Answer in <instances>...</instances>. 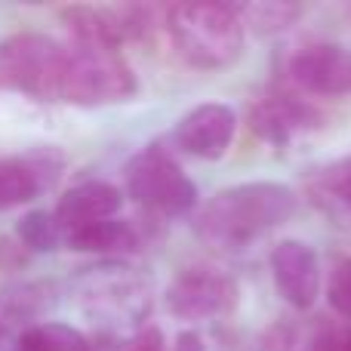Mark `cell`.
<instances>
[{"mask_svg": "<svg viewBox=\"0 0 351 351\" xmlns=\"http://www.w3.org/2000/svg\"><path fill=\"white\" fill-rule=\"evenodd\" d=\"M167 311L179 321H216L228 317L241 302V287L219 268H182L164 293Z\"/></svg>", "mask_w": 351, "mask_h": 351, "instance_id": "8992f818", "label": "cell"}, {"mask_svg": "<svg viewBox=\"0 0 351 351\" xmlns=\"http://www.w3.org/2000/svg\"><path fill=\"white\" fill-rule=\"evenodd\" d=\"M127 191L136 204L158 216H185L197 204V185L160 145L142 148L127 164Z\"/></svg>", "mask_w": 351, "mask_h": 351, "instance_id": "5b68a950", "label": "cell"}, {"mask_svg": "<svg viewBox=\"0 0 351 351\" xmlns=\"http://www.w3.org/2000/svg\"><path fill=\"white\" fill-rule=\"evenodd\" d=\"M327 302L342 321L351 324V256L339 259L330 268V280H327Z\"/></svg>", "mask_w": 351, "mask_h": 351, "instance_id": "ffe728a7", "label": "cell"}, {"mask_svg": "<svg viewBox=\"0 0 351 351\" xmlns=\"http://www.w3.org/2000/svg\"><path fill=\"white\" fill-rule=\"evenodd\" d=\"M62 25L71 34V47L84 49H121L123 34L111 6H65Z\"/></svg>", "mask_w": 351, "mask_h": 351, "instance_id": "7c38bea8", "label": "cell"}, {"mask_svg": "<svg viewBox=\"0 0 351 351\" xmlns=\"http://www.w3.org/2000/svg\"><path fill=\"white\" fill-rule=\"evenodd\" d=\"M311 346V321L280 317L271 327L262 330L259 351H308Z\"/></svg>", "mask_w": 351, "mask_h": 351, "instance_id": "ac0fdd59", "label": "cell"}, {"mask_svg": "<svg viewBox=\"0 0 351 351\" xmlns=\"http://www.w3.org/2000/svg\"><path fill=\"white\" fill-rule=\"evenodd\" d=\"M287 77L308 96H351V49L342 43H305L287 59Z\"/></svg>", "mask_w": 351, "mask_h": 351, "instance_id": "52a82bcc", "label": "cell"}, {"mask_svg": "<svg viewBox=\"0 0 351 351\" xmlns=\"http://www.w3.org/2000/svg\"><path fill=\"white\" fill-rule=\"evenodd\" d=\"M10 351H93L86 336L68 324H34L16 336Z\"/></svg>", "mask_w": 351, "mask_h": 351, "instance_id": "9a60e30c", "label": "cell"}, {"mask_svg": "<svg viewBox=\"0 0 351 351\" xmlns=\"http://www.w3.org/2000/svg\"><path fill=\"white\" fill-rule=\"evenodd\" d=\"M121 351H167V342L158 327H142Z\"/></svg>", "mask_w": 351, "mask_h": 351, "instance_id": "44dd1931", "label": "cell"}, {"mask_svg": "<svg viewBox=\"0 0 351 351\" xmlns=\"http://www.w3.org/2000/svg\"><path fill=\"white\" fill-rule=\"evenodd\" d=\"M47 188L40 173L34 170L28 158H0V210H12Z\"/></svg>", "mask_w": 351, "mask_h": 351, "instance_id": "5bb4252c", "label": "cell"}, {"mask_svg": "<svg viewBox=\"0 0 351 351\" xmlns=\"http://www.w3.org/2000/svg\"><path fill=\"white\" fill-rule=\"evenodd\" d=\"M296 191L280 182H243L213 194L194 219L200 241L222 250H243L280 228L296 213Z\"/></svg>", "mask_w": 351, "mask_h": 351, "instance_id": "6da1fadb", "label": "cell"}, {"mask_svg": "<svg viewBox=\"0 0 351 351\" xmlns=\"http://www.w3.org/2000/svg\"><path fill=\"white\" fill-rule=\"evenodd\" d=\"M234 10L241 16L243 28L256 31L262 37L280 34L302 16V3H293V0H256V3H243L234 6Z\"/></svg>", "mask_w": 351, "mask_h": 351, "instance_id": "2e32d148", "label": "cell"}, {"mask_svg": "<svg viewBox=\"0 0 351 351\" xmlns=\"http://www.w3.org/2000/svg\"><path fill=\"white\" fill-rule=\"evenodd\" d=\"M167 31L176 53L200 71L225 68L241 56L243 28L241 16L222 0H188L167 10Z\"/></svg>", "mask_w": 351, "mask_h": 351, "instance_id": "7a4b0ae2", "label": "cell"}, {"mask_svg": "<svg viewBox=\"0 0 351 351\" xmlns=\"http://www.w3.org/2000/svg\"><path fill=\"white\" fill-rule=\"evenodd\" d=\"M250 130L268 145H290L293 136L317 127L321 114L293 93H268L247 108Z\"/></svg>", "mask_w": 351, "mask_h": 351, "instance_id": "30bf717a", "label": "cell"}, {"mask_svg": "<svg viewBox=\"0 0 351 351\" xmlns=\"http://www.w3.org/2000/svg\"><path fill=\"white\" fill-rule=\"evenodd\" d=\"M173 351H206V339L197 333V330H185V333L176 336Z\"/></svg>", "mask_w": 351, "mask_h": 351, "instance_id": "7402d4cb", "label": "cell"}, {"mask_svg": "<svg viewBox=\"0 0 351 351\" xmlns=\"http://www.w3.org/2000/svg\"><path fill=\"white\" fill-rule=\"evenodd\" d=\"M268 268H271L274 290L280 293L290 308L308 311L315 305L317 293H321V262L311 243L287 237V241L274 243L271 256H268Z\"/></svg>", "mask_w": 351, "mask_h": 351, "instance_id": "ba28073f", "label": "cell"}, {"mask_svg": "<svg viewBox=\"0 0 351 351\" xmlns=\"http://www.w3.org/2000/svg\"><path fill=\"white\" fill-rule=\"evenodd\" d=\"M68 68V47L37 31L0 40V86L40 102H59Z\"/></svg>", "mask_w": 351, "mask_h": 351, "instance_id": "3957f363", "label": "cell"}, {"mask_svg": "<svg viewBox=\"0 0 351 351\" xmlns=\"http://www.w3.org/2000/svg\"><path fill=\"white\" fill-rule=\"evenodd\" d=\"M62 243H68L77 253H99V256H121L133 253L139 247V234L130 222L123 219H102V222L74 228L62 237Z\"/></svg>", "mask_w": 351, "mask_h": 351, "instance_id": "4fadbf2b", "label": "cell"}, {"mask_svg": "<svg viewBox=\"0 0 351 351\" xmlns=\"http://www.w3.org/2000/svg\"><path fill=\"white\" fill-rule=\"evenodd\" d=\"M311 194H315V200H321V204H333V206L351 210V158L327 167L324 173H317L315 182H311Z\"/></svg>", "mask_w": 351, "mask_h": 351, "instance_id": "d6986e66", "label": "cell"}, {"mask_svg": "<svg viewBox=\"0 0 351 351\" xmlns=\"http://www.w3.org/2000/svg\"><path fill=\"white\" fill-rule=\"evenodd\" d=\"M16 234L31 253H53L62 243V228L56 222L53 213L47 210H31L22 216V222L16 225Z\"/></svg>", "mask_w": 351, "mask_h": 351, "instance_id": "e0dca14e", "label": "cell"}, {"mask_svg": "<svg viewBox=\"0 0 351 351\" xmlns=\"http://www.w3.org/2000/svg\"><path fill=\"white\" fill-rule=\"evenodd\" d=\"M139 80L117 49L68 47V68L59 102L96 108V105L127 102L136 96Z\"/></svg>", "mask_w": 351, "mask_h": 351, "instance_id": "277c9868", "label": "cell"}, {"mask_svg": "<svg viewBox=\"0 0 351 351\" xmlns=\"http://www.w3.org/2000/svg\"><path fill=\"white\" fill-rule=\"evenodd\" d=\"M123 204V194L117 185L102 179H90L74 185L71 191L62 194L59 206H56V222L62 228V237L74 228H84V225L102 222V219H117Z\"/></svg>", "mask_w": 351, "mask_h": 351, "instance_id": "8fae6325", "label": "cell"}, {"mask_svg": "<svg viewBox=\"0 0 351 351\" xmlns=\"http://www.w3.org/2000/svg\"><path fill=\"white\" fill-rule=\"evenodd\" d=\"M234 111L222 102H204L176 123V145L200 160H219L234 139Z\"/></svg>", "mask_w": 351, "mask_h": 351, "instance_id": "9c48e42d", "label": "cell"}]
</instances>
